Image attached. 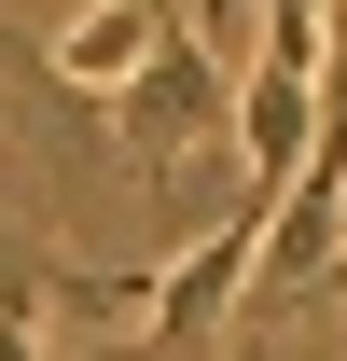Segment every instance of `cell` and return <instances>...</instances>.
Returning <instances> with one entry per match:
<instances>
[{
	"label": "cell",
	"instance_id": "6da1fadb",
	"mask_svg": "<svg viewBox=\"0 0 347 361\" xmlns=\"http://www.w3.org/2000/svg\"><path fill=\"white\" fill-rule=\"evenodd\" d=\"M319 70H334V14H264L250 28V84H236V139H250V195L278 209L319 139Z\"/></svg>",
	"mask_w": 347,
	"mask_h": 361
},
{
	"label": "cell",
	"instance_id": "7a4b0ae2",
	"mask_svg": "<svg viewBox=\"0 0 347 361\" xmlns=\"http://www.w3.org/2000/svg\"><path fill=\"white\" fill-rule=\"evenodd\" d=\"M209 14H167V42H153V70H139L126 97H111V111H126V139L139 153H153V167H181V139L209 126Z\"/></svg>",
	"mask_w": 347,
	"mask_h": 361
},
{
	"label": "cell",
	"instance_id": "3957f363",
	"mask_svg": "<svg viewBox=\"0 0 347 361\" xmlns=\"http://www.w3.org/2000/svg\"><path fill=\"white\" fill-rule=\"evenodd\" d=\"M153 42H167L153 0H126V14H70V28H56V70H70L84 97H126L139 70H153Z\"/></svg>",
	"mask_w": 347,
	"mask_h": 361
},
{
	"label": "cell",
	"instance_id": "277c9868",
	"mask_svg": "<svg viewBox=\"0 0 347 361\" xmlns=\"http://www.w3.org/2000/svg\"><path fill=\"white\" fill-rule=\"evenodd\" d=\"M0 361H56V292H14L0 306Z\"/></svg>",
	"mask_w": 347,
	"mask_h": 361
}]
</instances>
